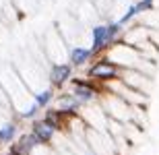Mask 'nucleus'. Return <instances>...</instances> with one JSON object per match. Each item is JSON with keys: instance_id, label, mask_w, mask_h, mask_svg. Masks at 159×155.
Listing matches in <instances>:
<instances>
[{"instance_id": "1", "label": "nucleus", "mask_w": 159, "mask_h": 155, "mask_svg": "<svg viewBox=\"0 0 159 155\" xmlns=\"http://www.w3.org/2000/svg\"><path fill=\"white\" fill-rule=\"evenodd\" d=\"M124 35V27L118 21L110 23H95L91 27V52L93 56H103L114 43H118Z\"/></svg>"}, {"instance_id": "2", "label": "nucleus", "mask_w": 159, "mask_h": 155, "mask_svg": "<svg viewBox=\"0 0 159 155\" xmlns=\"http://www.w3.org/2000/svg\"><path fill=\"white\" fill-rule=\"evenodd\" d=\"M120 75H122V68H120L118 64H114L106 54H103V56H97L95 60H91L89 66H87V71H85V77H87L89 81L99 83V85L116 81V79H120Z\"/></svg>"}, {"instance_id": "3", "label": "nucleus", "mask_w": 159, "mask_h": 155, "mask_svg": "<svg viewBox=\"0 0 159 155\" xmlns=\"http://www.w3.org/2000/svg\"><path fill=\"white\" fill-rule=\"evenodd\" d=\"M99 106H101V110L107 114V118L118 120L122 124H130V122L134 120L136 107H132L130 103L124 102L122 97L114 95V93L103 91V95H101V99H99Z\"/></svg>"}, {"instance_id": "4", "label": "nucleus", "mask_w": 159, "mask_h": 155, "mask_svg": "<svg viewBox=\"0 0 159 155\" xmlns=\"http://www.w3.org/2000/svg\"><path fill=\"white\" fill-rule=\"evenodd\" d=\"M68 93H72L83 106H89V103H99L103 89L99 83H93L87 77H72L68 83Z\"/></svg>"}, {"instance_id": "5", "label": "nucleus", "mask_w": 159, "mask_h": 155, "mask_svg": "<svg viewBox=\"0 0 159 155\" xmlns=\"http://www.w3.org/2000/svg\"><path fill=\"white\" fill-rule=\"evenodd\" d=\"M72 75H75V68L66 60L64 62H52L48 68V83L52 89H64L70 83Z\"/></svg>"}, {"instance_id": "6", "label": "nucleus", "mask_w": 159, "mask_h": 155, "mask_svg": "<svg viewBox=\"0 0 159 155\" xmlns=\"http://www.w3.org/2000/svg\"><path fill=\"white\" fill-rule=\"evenodd\" d=\"M120 81L124 85H128L130 89H136V91H143V93H149L151 91V77L145 75L141 71H134V68H122V75H120Z\"/></svg>"}, {"instance_id": "7", "label": "nucleus", "mask_w": 159, "mask_h": 155, "mask_svg": "<svg viewBox=\"0 0 159 155\" xmlns=\"http://www.w3.org/2000/svg\"><path fill=\"white\" fill-rule=\"evenodd\" d=\"M29 130L31 134L39 141L41 145H50L52 147L54 141H56V137H58L60 132L54 128V126H50L46 122V120H41V118H35V120H31V124H29Z\"/></svg>"}, {"instance_id": "8", "label": "nucleus", "mask_w": 159, "mask_h": 155, "mask_svg": "<svg viewBox=\"0 0 159 155\" xmlns=\"http://www.w3.org/2000/svg\"><path fill=\"white\" fill-rule=\"evenodd\" d=\"M52 106L56 107V110H60V112H64L66 116H79V114H81L83 103L79 102L72 93L64 91V93H58V95L54 97V103H52Z\"/></svg>"}, {"instance_id": "9", "label": "nucleus", "mask_w": 159, "mask_h": 155, "mask_svg": "<svg viewBox=\"0 0 159 155\" xmlns=\"http://www.w3.org/2000/svg\"><path fill=\"white\" fill-rule=\"evenodd\" d=\"M41 120H46L50 126H54L58 132H66V128H68V120L72 118V116H66L64 112H60V110H56L54 106L46 107V110H41Z\"/></svg>"}, {"instance_id": "10", "label": "nucleus", "mask_w": 159, "mask_h": 155, "mask_svg": "<svg viewBox=\"0 0 159 155\" xmlns=\"http://www.w3.org/2000/svg\"><path fill=\"white\" fill-rule=\"evenodd\" d=\"M91 60H93V52H91V48H85V46L70 48L68 50V56H66V62L72 68H87Z\"/></svg>"}, {"instance_id": "11", "label": "nucleus", "mask_w": 159, "mask_h": 155, "mask_svg": "<svg viewBox=\"0 0 159 155\" xmlns=\"http://www.w3.org/2000/svg\"><path fill=\"white\" fill-rule=\"evenodd\" d=\"M17 137H19V122L15 118H11V120H6V122L0 124V147L2 145L8 147Z\"/></svg>"}, {"instance_id": "12", "label": "nucleus", "mask_w": 159, "mask_h": 155, "mask_svg": "<svg viewBox=\"0 0 159 155\" xmlns=\"http://www.w3.org/2000/svg\"><path fill=\"white\" fill-rule=\"evenodd\" d=\"M54 97H56V89L43 87V89H39L37 93H33V102H35L41 110H46V107H50L54 103Z\"/></svg>"}, {"instance_id": "13", "label": "nucleus", "mask_w": 159, "mask_h": 155, "mask_svg": "<svg viewBox=\"0 0 159 155\" xmlns=\"http://www.w3.org/2000/svg\"><path fill=\"white\" fill-rule=\"evenodd\" d=\"M141 25L147 29H159V8H151L141 15Z\"/></svg>"}, {"instance_id": "14", "label": "nucleus", "mask_w": 159, "mask_h": 155, "mask_svg": "<svg viewBox=\"0 0 159 155\" xmlns=\"http://www.w3.org/2000/svg\"><path fill=\"white\" fill-rule=\"evenodd\" d=\"M136 19H139V12H136V6H134V2H130V4L126 6V11L122 12V17L118 19V23L122 25V27H126V25L134 23Z\"/></svg>"}, {"instance_id": "15", "label": "nucleus", "mask_w": 159, "mask_h": 155, "mask_svg": "<svg viewBox=\"0 0 159 155\" xmlns=\"http://www.w3.org/2000/svg\"><path fill=\"white\" fill-rule=\"evenodd\" d=\"M134 6H136V12H139V17H141V15H145L147 11L155 8V0H136Z\"/></svg>"}, {"instance_id": "16", "label": "nucleus", "mask_w": 159, "mask_h": 155, "mask_svg": "<svg viewBox=\"0 0 159 155\" xmlns=\"http://www.w3.org/2000/svg\"><path fill=\"white\" fill-rule=\"evenodd\" d=\"M0 155H19V153H12V151H4V153H0Z\"/></svg>"}]
</instances>
